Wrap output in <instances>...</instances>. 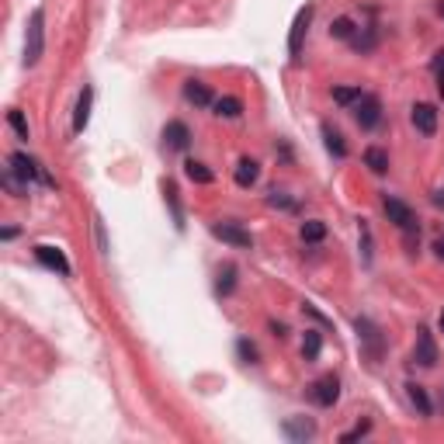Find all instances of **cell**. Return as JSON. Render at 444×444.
<instances>
[{
  "mask_svg": "<svg viewBox=\"0 0 444 444\" xmlns=\"http://www.w3.org/2000/svg\"><path fill=\"white\" fill-rule=\"evenodd\" d=\"M42 49H45V10L35 7L24 31V66H35L42 59Z\"/></svg>",
  "mask_w": 444,
  "mask_h": 444,
  "instance_id": "cell-1",
  "label": "cell"
},
{
  "mask_svg": "<svg viewBox=\"0 0 444 444\" xmlns=\"http://www.w3.org/2000/svg\"><path fill=\"white\" fill-rule=\"evenodd\" d=\"M10 171H14V178H21L24 184L42 180L45 187H56V180L49 178V174L42 171V164H38V160H31L28 153H10Z\"/></svg>",
  "mask_w": 444,
  "mask_h": 444,
  "instance_id": "cell-2",
  "label": "cell"
},
{
  "mask_svg": "<svg viewBox=\"0 0 444 444\" xmlns=\"http://www.w3.org/2000/svg\"><path fill=\"white\" fill-rule=\"evenodd\" d=\"M385 215H389V222L392 226H399L403 233H417V212L406 205V201H399V198H385Z\"/></svg>",
  "mask_w": 444,
  "mask_h": 444,
  "instance_id": "cell-3",
  "label": "cell"
},
{
  "mask_svg": "<svg viewBox=\"0 0 444 444\" xmlns=\"http://www.w3.org/2000/svg\"><path fill=\"white\" fill-rule=\"evenodd\" d=\"M212 236H219L222 243H229V247H236V250H250V247H254V236H250L243 226H236V222H215V226H212Z\"/></svg>",
  "mask_w": 444,
  "mask_h": 444,
  "instance_id": "cell-4",
  "label": "cell"
},
{
  "mask_svg": "<svg viewBox=\"0 0 444 444\" xmlns=\"http://www.w3.org/2000/svg\"><path fill=\"white\" fill-rule=\"evenodd\" d=\"M35 261H38L42 267H49V271H56V274H63V278H70V274H73V267H70L66 254H63L59 247L38 243V247H35Z\"/></svg>",
  "mask_w": 444,
  "mask_h": 444,
  "instance_id": "cell-5",
  "label": "cell"
},
{
  "mask_svg": "<svg viewBox=\"0 0 444 444\" xmlns=\"http://www.w3.org/2000/svg\"><path fill=\"white\" fill-rule=\"evenodd\" d=\"M355 122L361 129H375V125L382 122V101H378L375 94H361V97H357Z\"/></svg>",
  "mask_w": 444,
  "mask_h": 444,
  "instance_id": "cell-6",
  "label": "cell"
},
{
  "mask_svg": "<svg viewBox=\"0 0 444 444\" xmlns=\"http://www.w3.org/2000/svg\"><path fill=\"white\" fill-rule=\"evenodd\" d=\"M309 21H313V3H306V7L295 14V21H292V31H288V56H292V59H299V52H302V38H306V31H309Z\"/></svg>",
  "mask_w": 444,
  "mask_h": 444,
  "instance_id": "cell-7",
  "label": "cell"
},
{
  "mask_svg": "<svg viewBox=\"0 0 444 444\" xmlns=\"http://www.w3.org/2000/svg\"><path fill=\"white\" fill-rule=\"evenodd\" d=\"M309 396H313L316 406H334V403L341 399V382H337V375H323V378H316L313 389H309Z\"/></svg>",
  "mask_w": 444,
  "mask_h": 444,
  "instance_id": "cell-8",
  "label": "cell"
},
{
  "mask_svg": "<svg viewBox=\"0 0 444 444\" xmlns=\"http://www.w3.org/2000/svg\"><path fill=\"white\" fill-rule=\"evenodd\" d=\"M357 337H361V344H364V355L371 357V361H378L382 357V334H378V327L371 323V320H364V316H357Z\"/></svg>",
  "mask_w": 444,
  "mask_h": 444,
  "instance_id": "cell-9",
  "label": "cell"
},
{
  "mask_svg": "<svg viewBox=\"0 0 444 444\" xmlns=\"http://www.w3.org/2000/svg\"><path fill=\"white\" fill-rule=\"evenodd\" d=\"M413 361L420 364V368H434L438 364V348H434V337H431V330H417V348H413Z\"/></svg>",
  "mask_w": 444,
  "mask_h": 444,
  "instance_id": "cell-10",
  "label": "cell"
},
{
  "mask_svg": "<svg viewBox=\"0 0 444 444\" xmlns=\"http://www.w3.org/2000/svg\"><path fill=\"white\" fill-rule=\"evenodd\" d=\"M281 431H285V438H288V441H295V444H306V441H313V438H316V424H313L309 417H288Z\"/></svg>",
  "mask_w": 444,
  "mask_h": 444,
  "instance_id": "cell-11",
  "label": "cell"
},
{
  "mask_svg": "<svg viewBox=\"0 0 444 444\" xmlns=\"http://www.w3.org/2000/svg\"><path fill=\"white\" fill-rule=\"evenodd\" d=\"M187 146H191V129L184 122H167V129H164V150L184 153Z\"/></svg>",
  "mask_w": 444,
  "mask_h": 444,
  "instance_id": "cell-12",
  "label": "cell"
},
{
  "mask_svg": "<svg viewBox=\"0 0 444 444\" xmlns=\"http://www.w3.org/2000/svg\"><path fill=\"white\" fill-rule=\"evenodd\" d=\"M410 122H413V129H417L420 136H434V132H438V111H434L431 104H413Z\"/></svg>",
  "mask_w": 444,
  "mask_h": 444,
  "instance_id": "cell-13",
  "label": "cell"
},
{
  "mask_svg": "<svg viewBox=\"0 0 444 444\" xmlns=\"http://www.w3.org/2000/svg\"><path fill=\"white\" fill-rule=\"evenodd\" d=\"M257 178H261V164H257V160H250V157H243V160L236 164V174H233V180H236L240 187H254V184H257Z\"/></svg>",
  "mask_w": 444,
  "mask_h": 444,
  "instance_id": "cell-14",
  "label": "cell"
},
{
  "mask_svg": "<svg viewBox=\"0 0 444 444\" xmlns=\"http://www.w3.org/2000/svg\"><path fill=\"white\" fill-rule=\"evenodd\" d=\"M90 101H94V87H84L80 90V101H77V111H73V132L77 136L87 129L90 122Z\"/></svg>",
  "mask_w": 444,
  "mask_h": 444,
  "instance_id": "cell-15",
  "label": "cell"
},
{
  "mask_svg": "<svg viewBox=\"0 0 444 444\" xmlns=\"http://www.w3.org/2000/svg\"><path fill=\"white\" fill-rule=\"evenodd\" d=\"M184 97H187L194 108H208V104H215V101H212V90L205 87L201 80H184Z\"/></svg>",
  "mask_w": 444,
  "mask_h": 444,
  "instance_id": "cell-16",
  "label": "cell"
},
{
  "mask_svg": "<svg viewBox=\"0 0 444 444\" xmlns=\"http://www.w3.org/2000/svg\"><path fill=\"white\" fill-rule=\"evenodd\" d=\"M406 396H410V403L420 410V417H431V413H434V403H431V396H427V389H424V385L410 382V385H406Z\"/></svg>",
  "mask_w": 444,
  "mask_h": 444,
  "instance_id": "cell-17",
  "label": "cell"
},
{
  "mask_svg": "<svg viewBox=\"0 0 444 444\" xmlns=\"http://www.w3.org/2000/svg\"><path fill=\"white\" fill-rule=\"evenodd\" d=\"M323 139H327V150H330L337 160H344V157H348V143H344V136H341L330 122L323 125Z\"/></svg>",
  "mask_w": 444,
  "mask_h": 444,
  "instance_id": "cell-18",
  "label": "cell"
},
{
  "mask_svg": "<svg viewBox=\"0 0 444 444\" xmlns=\"http://www.w3.org/2000/svg\"><path fill=\"white\" fill-rule=\"evenodd\" d=\"M364 164H368L371 174H385V171H389V153H385L382 146H368V150H364Z\"/></svg>",
  "mask_w": 444,
  "mask_h": 444,
  "instance_id": "cell-19",
  "label": "cell"
},
{
  "mask_svg": "<svg viewBox=\"0 0 444 444\" xmlns=\"http://www.w3.org/2000/svg\"><path fill=\"white\" fill-rule=\"evenodd\" d=\"M212 108H215L219 118H240V115H243V101H240V97H219Z\"/></svg>",
  "mask_w": 444,
  "mask_h": 444,
  "instance_id": "cell-20",
  "label": "cell"
},
{
  "mask_svg": "<svg viewBox=\"0 0 444 444\" xmlns=\"http://www.w3.org/2000/svg\"><path fill=\"white\" fill-rule=\"evenodd\" d=\"M323 351V334L320 330H306V341H302V357L306 361H316Z\"/></svg>",
  "mask_w": 444,
  "mask_h": 444,
  "instance_id": "cell-21",
  "label": "cell"
},
{
  "mask_svg": "<svg viewBox=\"0 0 444 444\" xmlns=\"http://www.w3.org/2000/svg\"><path fill=\"white\" fill-rule=\"evenodd\" d=\"M323 236H327V222H320V219L302 222V243H320Z\"/></svg>",
  "mask_w": 444,
  "mask_h": 444,
  "instance_id": "cell-22",
  "label": "cell"
},
{
  "mask_svg": "<svg viewBox=\"0 0 444 444\" xmlns=\"http://www.w3.org/2000/svg\"><path fill=\"white\" fill-rule=\"evenodd\" d=\"M355 21H351V17H334V24H330V35H334V38H341V42H351V38H355Z\"/></svg>",
  "mask_w": 444,
  "mask_h": 444,
  "instance_id": "cell-23",
  "label": "cell"
},
{
  "mask_svg": "<svg viewBox=\"0 0 444 444\" xmlns=\"http://www.w3.org/2000/svg\"><path fill=\"white\" fill-rule=\"evenodd\" d=\"M184 174L194 180V184H212V171H208L201 160H187V164H184Z\"/></svg>",
  "mask_w": 444,
  "mask_h": 444,
  "instance_id": "cell-24",
  "label": "cell"
},
{
  "mask_svg": "<svg viewBox=\"0 0 444 444\" xmlns=\"http://www.w3.org/2000/svg\"><path fill=\"white\" fill-rule=\"evenodd\" d=\"M233 288H236V267L226 264L222 271H219V285H215V292H219V295H229Z\"/></svg>",
  "mask_w": 444,
  "mask_h": 444,
  "instance_id": "cell-25",
  "label": "cell"
},
{
  "mask_svg": "<svg viewBox=\"0 0 444 444\" xmlns=\"http://www.w3.org/2000/svg\"><path fill=\"white\" fill-rule=\"evenodd\" d=\"M375 42H378L375 28H368V31H355V38H351V45H355L357 52H371V49H375Z\"/></svg>",
  "mask_w": 444,
  "mask_h": 444,
  "instance_id": "cell-26",
  "label": "cell"
},
{
  "mask_svg": "<svg viewBox=\"0 0 444 444\" xmlns=\"http://www.w3.org/2000/svg\"><path fill=\"white\" fill-rule=\"evenodd\" d=\"M7 125L17 132V139H28V122H24V115H21L17 108H10V111H7Z\"/></svg>",
  "mask_w": 444,
  "mask_h": 444,
  "instance_id": "cell-27",
  "label": "cell"
},
{
  "mask_svg": "<svg viewBox=\"0 0 444 444\" xmlns=\"http://www.w3.org/2000/svg\"><path fill=\"white\" fill-rule=\"evenodd\" d=\"M164 194H167V201H171V208H174L178 226H184V212H180V201H178V187H174L171 180H164Z\"/></svg>",
  "mask_w": 444,
  "mask_h": 444,
  "instance_id": "cell-28",
  "label": "cell"
},
{
  "mask_svg": "<svg viewBox=\"0 0 444 444\" xmlns=\"http://www.w3.org/2000/svg\"><path fill=\"white\" fill-rule=\"evenodd\" d=\"M357 97H361V87H334L337 104H357Z\"/></svg>",
  "mask_w": 444,
  "mask_h": 444,
  "instance_id": "cell-29",
  "label": "cell"
},
{
  "mask_svg": "<svg viewBox=\"0 0 444 444\" xmlns=\"http://www.w3.org/2000/svg\"><path fill=\"white\" fill-rule=\"evenodd\" d=\"M236 351H240V357H243V364H254V361H257V348H254L247 337L236 341Z\"/></svg>",
  "mask_w": 444,
  "mask_h": 444,
  "instance_id": "cell-30",
  "label": "cell"
},
{
  "mask_svg": "<svg viewBox=\"0 0 444 444\" xmlns=\"http://www.w3.org/2000/svg\"><path fill=\"white\" fill-rule=\"evenodd\" d=\"M368 431H371V420H361V424H357L355 431H348V434H341V444L361 441V438H364V434H368Z\"/></svg>",
  "mask_w": 444,
  "mask_h": 444,
  "instance_id": "cell-31",
  "label": "cell"
},
{
  "mask_svg": "<svg viewBox=\"0 0 444 444\" xmlns=\"http://www.w3.org/2000/svg\"><path fill=\"white\" fill-rule=\"evenodd\" d=\"M267 205H271V208H288V212L295 208V201L285 198V191H271V194H267Z\"/></svg>",
  "mask_w": 444,
  "mask_h": 444,
  "instance_id": "cell-32",
  "label": "cell"
},
{
  "mask_svg": "<svg viewBox=\"0 0 444 444\" xmlns=\"http://www.w3.org/2000/svg\"><path fill=\"white\" fill-rule=\"evenodd\" d=\"M434 77H438V90H441V97H444V49L434 56Z\"/></svg>",
  "mask_w": 444,
  "mask_h": 444,
  "instance_id": "cell-33",
  "label": "cell"
},
{
  "mask_svg": "<svg viewBox=\"0 0 444 444\" xmlns=\"http://www.w3.org/2000/svg\"><path fill=\"white\" fill-rule=\"evenodd\" d=\"M434 254H438V261H444V236L434 240Z\"/></svg>",
  "mask_w": 444,
  "mask_h": 444,
  "instance_id": "cell-34",
  "label": "cell"
},
{
  "mask_svg": "<svg viewBox=\"0 0 444 444\" xmlns=\"http://www.w3.org/2000/svg\"><path fill=\"white\" fill-rule=\"evenodd\" d=\"M434 205H444V191H438V194H434Z\"/></svg>",
  "mask_w": 444,
  "mask_h": 444,
  "instance_id": "cell-35",
  "label": "cell"
},
{
  "mask_svg": "<svg viewBox=\"0 0 444 444\" xmlns=\"http://www.w3.org/2000/svg\"><path fill=\"white\" fill-rule=\"evenodd\" d=\"M438 10H441V17H444V0H441V3H438Z\"/></svg>",
  "mask_w": 444,
  "mask_h": 444,
  "instance_id": "cell-36",
  "label": "cell"
},
{
  "mask_svg": "<svg viewBox=\"0 0 444 444\" xmlns=\"http://www.w3.org/2000/svg\"><path fill=\"white\" fill-rule=\"evenodd\" d=\"M441 334H444V309H441Z\"/></svg>",
  "mask_w": 444,
  "mask_h": 444,
  "instance_id": "cell-37",
  "label": "cell"
}]
</instances>
